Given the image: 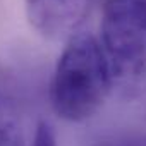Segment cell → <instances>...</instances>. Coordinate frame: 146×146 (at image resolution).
Segmentation results:
<instances>
[{"mask_svg": "<svg viewBox=\"0 0 146 146\" xmlns=\"http://www.w3.org/2000/svg\"><path fill=\"white\" fill-rule=\"evenodd\" d=\"M113 74L102 43L90 33L67 40L50 83L53 112L69 122H83L103 105Z\"/></svg>", "mask_w": 146, "mask_h": 146, "instance_id": "cell-1", "label": "cell"}, {"mask_svg": "<svg viewBox=\"0 0 146 146\" xmlns=\"http://www.w3.org/2000/svg\"><path fill=\"white\" fill-rule=\"evenodd\" d=\"M100 33L113 79H141L146 74V0H107Z\"/></svg>", "mask_w": 146, "mask_h": 146, "instance_id": "cell-2", "label": "cell"}, {"mask_svg": "<svg viewBox=\"0 0 146 146\" xmlns=\"http://www.w3.org/2000/svg\"><path fill=\"white\" fill-rule=\"evenodd\" d=\"M91 5L93 0H24L29 24L48 40H69L78 35Z\"/></svg>", "mask_w": 146, "mask_h": 146, "instance_id": "cell-3", "label": "cell"}, {"mask_svg": "<svg viewBox=\"0 0 146 146\" xmlns=\"http://www.w3.org/2000/svg\"><path fill=\"white\" fill-rule=\"evenodd\" d=\"M0 146H24V134L16 108L0 91Z\"/></svg>", "mask_w": 146, "mask_h": 146, "instance_id": "cell-4", "label": "cell"}, {"mask_svg": "<svg viewBox=\"0 0 146 146\" xmlns=\"http://www.w3.org/2000/svg\"><path fill=\"white\" fill-rule=\"evenodd\" d=\"M88 146H146V131H112L98 134Z\"/></svg>", "mask_w": 146, "mask_h": 146, "instance_id": "cell-5", "label": "cell"}, {"mask_svg": "<svg viewBox=\"0 0 146 146\" xmlns=\"http://www.w3.org/2000/svg\"><path fill=\"white\" fill-rule=\"evenodd\" d=\"M31 146H57V137L48 122H40Z\"/></svg>", "mask_w": 146, "mask_h": 146, "instance_id": "cell-6", "label": "cell"}, {"mask_svg": "<svg viewBox=\"0 0 146 146\" xmlns=\"http://www.w3.org/2000/svg\"><path fill=\"white\" fill-rule=\"evenodd\" d=\"M137 105H139V110H141L143 117L146 119V86L137 93Z\"/></svg>", "mask_w": 146, "mask_h": 146, "instance_id": "cell-7", "label": "cell"}]
</instances>
